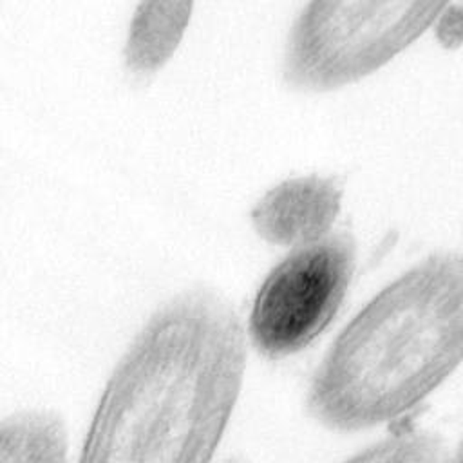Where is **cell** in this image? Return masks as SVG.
<instances>
[{
	"label": "cell",
	"mask_w": 463,
	"mask_h": 463,
	"mask_svg": "<svg viewBox=\"0 0 463 463\" xmlns=\"http://www.w3.org/2000/svg\"><path fill=\"white\" fill-rule=\"evenodd\" d=\"M246 369V333L221 293L186 289L127 349L92 416L83 463H206Z\"/></svg>",
	"instance_id": "cell-1"
},
{
	"label": "cell",
	"mask_w": 463,
	"mask_h": 463,
	"mask_svg": "<svg viewBox=\"0 0 463 463\" xmlns=\"http://www.w3.org/2000/svg\"><path fill=\"white\" fill-rule=\"evenodd\" d=\"M463 362V248L436 251L374 295L313 374L307 411L331 430L391 421Z\"/></svg>",
	"instance_id": "cell-2"
},
{
	"label": "cell",
	"mask_w": 463,
	"mask_h": 463,
	"mask_svg": "<svg viewBox=\"0 0 463 463\" xmlns=\"http://www.w3.org/2000/svg\"><path fill=\"white\" fill-rule=\"evenodd\" d=\"M454 0H307L284 45L282 78L300 92L356 83L418 42Z\"/></svg>",
	"instance_id": "cell-3"
},
{
	"label": "cell",
	"mask_w": 463,
	"mask_h": 463,
	"mask_svg": "<svg viewBox=\"0 0 463 463\" xmlns=\"http://www.w3.org/2000/svg\"><path fill=\"white\" fill-rule=\"evenodd\" d=\"M356 262V242L338 232L298 246L260 284L251 315L253 345L269 358L309 345L336 315Z\"/></svg>",
	"instance_id": "cell-4"
},
{
	"label": "cell",
	"mask_w": 463,
	"mask_h": 463,
	"mask_svg": "<svg viewBox=\"0 0 463 463\" xmlns=\"http://www.w3.org/2000/svg\"><path fill=\"white\" fill-rule=\"evenodd\" d=\"M344 186L336 177L304 175L269 188L251 210L259 237L279 246H304L326 237L340 212Z\"/></svg>",
	"instance_id": "cell-5"
},
{
	"label": "cell",
	"mask_w": 463,
	"mask_h": 463,
	"mask_svg": "<svg viewBox=\"0 0 463 463\" xmlns=\"http://www.w3.org/2000/svg\"><path fill=\"white\" fill-rule=\"evenodd\" d=\"M197 0H139L132 11L123 63L134 78L157 74L179 49Z\"/></svg>",
	"instance_id": "cell-6"
},
{
	"label": "cell",
	"mask_w": 463,
	"mask_h": 463,
	"mask_svg": "<svg viewBox=\"0 0 463 463\" xmlns=\"http://www.w3.org/2000/svg\"><path fill=\"white\" fill-rule=\"evenodd\" d=\"M65 456L67 430L54 412L16 414L0 427V463H63Z\"/></svg>",
	"instance_id": "cell-7"
},
{
	"label": "cell",
	"mask_w": 463,
	"mask_h": 463,
	"mask_svg": "<svg viewBox=\"0 0 463 463\" xmlns=\"http://www.w3.org/2000/svg\"><path fill=\"white\" fill-rule=\"evenodd\" d=\"M364 463H438L452 459L447 443L430 432H396L351 458Z\"/></svg>",
	"instance_id": "cell-8"
},
{
	"label": "cell",
	"mask_w": 463,
	"mask_h": 463,
	"mask_svg": "<svg viewBox=\"0 0 463 463\" xmlns=\"http://www.w3.org/2000/svg\"><path fill=\"white\" fill-rule=\"evenodd\" d=\"M438 43L447 51H456L463 47V5L454 2L441 13L432 27Z\"/></svg>",
	"instance_id": "cell-9"
},
{
	"label": "cell",
	"mask_w": 463,
	"mask_h": 463,
	"mask_svg": "<svg viewBox=\"0 0 463 463\" xmlns=\"http://www.w3.org/2000/svg\"><path fill=\"white\" fill-rule=\"evenodd\" d=\"M452 459L463 463V438H461V441H459V445H458V450H456V454L452 456Z\"/></svg>",
	"instance_id": "cell-10"
}]
</instances>
